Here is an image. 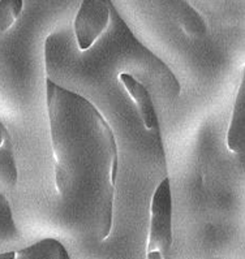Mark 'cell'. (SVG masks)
Wrapping results in <instances>:
<instances>
[{
    "mask_svg": "<svg viewBox=\"0 0 245 259\" xmlns=\"http://www.w3.org/2000/svg\"><path fill=\"white\" fill-rule=\"evenodd\" d=\"M46 89L56 189L74 222L103 241L112 227L116 141L88 99L52 79Z\"/></svg>",
    "mask_w": 245,
    "mask_h": 259,
    "instance_id": "obj_1",
    "label": "cell"
},
{
    "mask_svg": "<svg viewBox=\"0 0 245 259\" xmlns=\"http://www.w3.org/2000/svg\"><path fill=\"white\" fill-rule=\"evenodd\" d=\"M0 213H2V217H0V222H2V228H0L2 241L12 240V238L19 237V232H17L15 222H13L10 202H8V199H7V197L3 193L0 195Z\"/></svg>",
    "mask_w": 245,
    "mask_h": 259,
    "instance_id": "obj_8",
    "label": "cell"
},
{
    "mask_svg": "<svg viewBox=\"0 0 245 259\" xmlns=\"http://www.w3.org/2000/svg\"><path fill=\"white\" fill-rule=\"evenodd\" d=\"M0 6H2L0 26H2V33H6L21 15L24 0H2Z\"/></svg>",
    "mask_w": 245,
    "mask_h": 259,
    "instance_id": "obj_9",
    "label": "cell"
},
{
    "mask_svg": "<svg viewBox=\"0 0 245 259\" xmlns=\"http://www.w3.org/2000/svg\"><path fill=\"white\" fill-rule=\"evenodd\" d=\"M172 245V197L170 179L158 185L151 198L150 229L147 253L159 251L163 258L169 255Z\"/></svg>",
    "mask_w": 245,
    "mask_h": 259,
    "instance_id": "obj_2",
    "label": "cell"
},
{
    "mask_svg": "<svg viewBox=\"0 0 245 259\" xmlns=\"http://www.w3.org/2000/svg\"><path fill=\"white\" fill-rule=\"evenodd\" d=\"M112 19L110 0H83L74 19V35L80 51H88L107 30Z\"/></svg>",
    "mask_w": 245,
    "mask_h": 259,
    "instance_id": "obj_3",
    "label": "cell"
},
{
    "mask_svg": "<svg viewBox=\"0 0 245 259\" xmlns=\"http://www.w3.org/2000/svg\"><path fill=\"white\" fill-rule=\"evenodd\" d=\"M0 179L7 186L17 184V165L12 150V140L6 125L0 124Z\"/></svg>",
    "mask_w": 245,
    "mask_h": 259,
    "instance_id": "obj_6",
    "label": "cell"
},
{
    "mask_svg": "<svg viewBox=\"0 0 245 259\" xmlns=\"http://www.w3.org/2000/svg\"><path fill=\"white\" fill-rule=\"evenodd\" d=\"M19 259H69L65 247L55 238H45L16 253Z\"/></svg>",
    "mask_w": 245,
    "mask_h": 259,
    "instance_id": "obj_7",
    "label": "cell"
},
{
    "mask_svg": "<svg viewBox=\"0 0 245 259\" xmlns=\"http://www.w3.org/2000/svg\"><path fill=\"white\" fill-rule=\"evenodd\" d=\"M227 147L231 153L245 155V65L233 102L232 115L227 131Z\"/></svg>",
    "mask_w": 245,
    "mask_h": 259,
    "instance_id": "obj_4",
    "label": "cell"
},
{
    "mask_svg": "<svg viewBox=\"0 0 245 259\" xmlns=\"http://www.w3.org/2000/svg\"><path fill=\"white\" fill-rule=\"evenodd\" d=\"M2 259H8V258H16V253H2L0 254Z\"/></svg>",
    "mask_w": 245,
    "mask_h": 259,
    "instance_id": "obj_10",
    "label": "cell"
},
{
    "mask_svg": "<svg viewBox=\"0 0 245 259\" xmlns=\"http://www.w3.org/2000/svg\"><path fill=\"white\" fill-rule=\"evenodd\" d=\"M119 81L137 106L145 129L153 131V129L158 128V116H156L153 99H151L150 93L146 86L129 73H120Z\"/></svg>",
    "mask_w": 245,
    "mask_h": 259,
    "instance_id": "obj_5",
    "label": "cell"
}]
</instances>
